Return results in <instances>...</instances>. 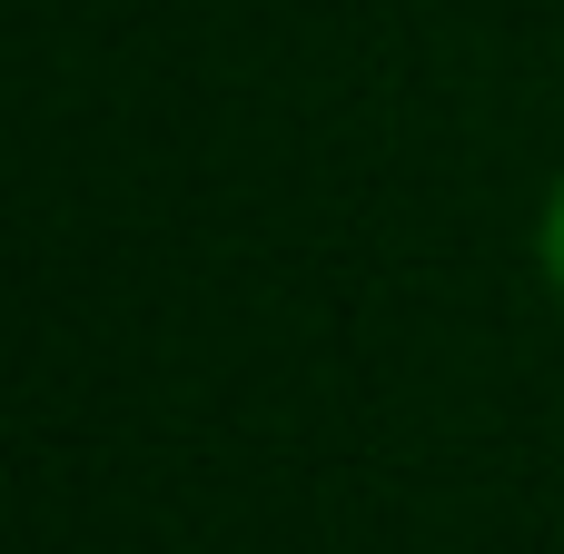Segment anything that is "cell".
Listing matches in <instances>:
<instances>
[{"instance_id":"cell-1","label":"cell","mask_w":564,"mask_h":554,"mask_svg":"<svg viewBox=\"0 0 564 554\" xmlns=\"http://www.w3.org/2000/svg\"><path fill=\"white\" fill-rule=\"evenodd\" d=\"M535 258H545V278H555V297H564V178H555V198H545V228H535Z\"/></svg>"}]
</instances>
